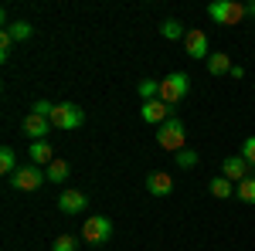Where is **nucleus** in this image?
Here are the masks:
<instances>
[{"mask_svg": "<svg viewBox=\"0 0 255 251\" xmlns=\"http://www.w3.org/2000/svg\"><path fill=\"white\" fill-rule=\"evenodd\" d=\"M232 78H235V82H238V78H245V68H242V65H235V68H232Z\"/></svg>", "mask_w": 255, "mask_h": 251, "instance_id": "nucleus-27", "label": "nucleus"}, {"mask_svg": "<svg viewBox=\"0 0 255 251\" xmlns=\"http://www.w3.org/2000/svg\"><path fill=\"white\" fill-rule=\"evenodd\" d=\"M10 44H14L10 31H0V61H7V58H10Z\"/></svg>", "mask_w": 255, "mask_h": 251, "instance_id": "nucleus-25", "label": "nucleus"}, {"mask_svg": "<svg viewBox=\"0 0 255 251\" xmlns=\"http://www.w3.org/2000/svg\"><path fill=\"white\" fill-rule=\"evenodd\" d=\"M89 207V197L82 190H61V197H58V211L61 214H82Z\"/></svg>", "mask_w": 255, "mask_h": 251, "instance_id": "nucleus-12", "label": "nucleus"}, {"mask_svg": "<svg viewBox=\"0 0 255 251\" xmlns=\"http://www.w3.org/2000/svg\"><path fill=\"white\" fill-rule=\"evenodd\" d=\"M242 156H245L249 167H255V136H249V139L242 143Z\"/></svg>", "mask_w": 255, "mask_h": 251, "instance_id": "nucleus-24", "label": "nucleus"}, {"mask_svg": "<svg viewBox=\"0 0 255 251\" xmlns=\"http://www.w3.org/2000/svg\"><path fill=\"white\" fill-rule=\"evenodd\" d=\"M79 245H75V234H58L55 238V251H75Z\"/></svg>", "mask_w": 255, "mask_h": 251, "instance_id": "nucleus-23", "label": "nucleus"}, {"mask_svg": "<svg viewBox=\"0 0 255 251\" xmlns=\"http://www.w3.org/2000/svg\"><path fill=\"white\" fill-rule=\"evenodd\" d=\"M174 163L180 167V170H194L197 167V153L194 150H180V153H174Z\"/></svg>", "mask_w": 255, "mask_h": 251, "instance_id": "nucleus-21", "label": "nucleus"}, {"mask_svg": "<svg viewBox=\"0 0 255 251\" xmlns=\"http://www.w3.org/2000/svg\"><path fill=\"white\" fill-rule=\"evenodd\" d=\"M146 190L153 193V197H170V193H174V176L163 173V170L146 173Z\"/></svg>", "mask_w": 255, "mask_h": 251, "instance_id": "nucleus-11", "label": "nucleus"}, {"mask_svg": "<svg viewBox=\"0 0 255 251\" xmlns=\"http://www.w3.org/2000/svg\"><path fill=\"white\" fill-rule=\"evenodd\" d=\"M48 180V173H44V167H38V163H24V167H17L14 170V176H10V187L20 193H31V190H41V183Z\"/></svg>", "mask_w": 255, "mask_h": 251, "instance_id": "nucleus-3", "label": "nucleus"}, {"mask_svg": "<svg viewBox=\"0 0 255 251\" xmlns=\"http://www.w3.org/2000/svg\"><path fill=\"white\" fill-rule=\"evenodd\" d=\"M31 160L38 163V167H48V163H55V150H51V143L48 139H38V143H31Z\"/></svg>", "mask_w": 255, "mask_h": 251, "instance_id": "nucleus-13", "label": "nucleus"}, {"mask_svg": "<svg viewBox=\"0 0 255 251\" xmlns=\"http://www.w3.org/2000/svg\"><path fill=\"white\" fill-rule=\"evenodd\" d=\"M109 238H113V221L109 217H102V214L85 217V224H82V241L85 245H106Z\"/></svg>", "mask_w": 255, "mask_h": 251, "instance_id": "nucleus-6", "label": "nucleus"}, {"mask_svg": "<svg viewBox=\"0 0 255 251\" xmlns=\"http://www.w3.org/2000/svg\"><path fill=\"white\" fill-rule=\"evenodd\" d=\"M232 61H228V55H221V51H215L211 58H208V75H232Z\"/></svg>", "mask_w": 255, "mask_h": 251, "instance_id": "nucleus-14", "label": "nucleus"}, {"mask_svg": "<svg viewBox=\"0 0 255 251\" xmlns=\"http://www.w3.org/2000/svg\"><path fill=\"white\" fill-rule=\"evenodd\" d=\"M208 17L218 20V24H225V27H235V24H242V17H245V3H238V0H215V3L208 7Z\"/></svg>", "mask_w": 255, "mask_h": 251, "instance_id": "nucleus-4", "label": "nucleus"}, {"mask_svg": "<svg viewBox=\"0 0 255 251\" xmlns=\"http://www.w3.org/2000/svg\"><path fill=\"white\" fill-rule=\"evenodd\" d=\"M245 14H252V17H255V0H252V3H245Z\"/></svg>", "mask_w": 255, "mask_h": 251, "instance_id": "nucleus-28", "label": "nucleus"}, {"mask_svg": "<svg viewBox=\"0 0 255 251\" xmlns=\"http://www.w3.org/2000/svg\"><path fill=\"white\" fill-rule=\"evenodd\" d=\"M184 143H187V129H184V122H180L177 116L157 129V146H160V150H167V153H180V150H187Z\"/></svg>", "mask_w": 255, "mask_h": 251, "instance_id": "nucleus-2", "label": "nucleus"}, {"mask_svg": "<svg viewBox=\"0 0 255 251\" xmlns=\"http://www.w3.org/2000/svg\"><path fill=\"white\" fill-rule=\"evenodd\" d=\"M14 170H17V153H14L10 146H3V150H0V173L14 176Z\"/></svg>", "mask_w": 255, "mask_h": 251, "instance_id": "nucleus-17", "label": "nucleus"}, {"mask_svg": "<svg viewBox=\"0 0 255 251\" xmlns=\"http://www.w3.org/2000/svg\"><path fill=\"white\" fill-rule=\"evenodd\" d=\"M208 190H211V197L225 200V197H232V193H235V183H232V180H225V176H215V180L208 183Z\"/></svg>", "mask_w": 255, "mask_h": 251, "instance_id": "nucleus-16", "label": "nucleus"}, {"mask_svg": "<svg viewBox=\"0 0 255 251\" xmlns=\"http://www.w3.org/2000/svg\"><path fill=\"white\" fill-rule=\"evenodd\" d=\"M187 92H191V78L184 75V72H170L167 78H160V102H167L170 109H174L177 102H184L187 98Z\"/></svg>", "mask_w": 255, "mask_h": 251, "instance_id": "nucleus-1", "label": "nucleus"}, {"mask_svg": "<svg viewBox=\"0 0 255 251\" xmlns=\"http://www.w3.org/2000/svg\"><path fill=\"white\" fill-rule=\"evenodd\" d=\"M82 122H85V112H82L75 102H58L55 112H51V126H55V129H65V133L79 129Z\"/></svg>", "mask_w": 255, "mask_h": 251, "instance_id": "nucleus-5", "label": "nucleus"}, {"mask_svg": "<svg viewBox=\"0 0 255 251\" xmlns=\"http://www.w3.org/2000/svg\"><path fill=\"white\" fill-rule=\"evenodd\" d=\"M20 129H24V136H31V139L38 143V139H44V136H48V129H51V119L38 116V112H27V116H24V122H20Z\"/></svg>", "mask_w": 255, "mask_h": 251, "instance_id": "nucleus-10", "label": "nucleus"}, {"mask_svg": "<svg viewBox=\"0 0 255 251\" xmlns=\"http://www.w3.org/2000/svg\"><path fill=\"white\" fill-rule=\"evenodd\" d=\"M139 116H143V122H150V126H157V129H160L163 122L174 119V109H170L167 102H160V98H150V102H143Z\"/></svg>", "mask_w": 255, "mask_h": 251, "instance_id": "nucleus-7", "label": "nucleus"}, {"mask_svg": "<svg viewBox=\"0 0 255 251\" xmlns=\"http://www.w3.org/2000/svg\"><path fill=\"white\" fill-rule=\"evenodd\" d=\"M136 88H139V95H143V102H150V98L160 95V82H153V78H143Z\"/></svg>", "mask_w": 255, "mask_h": 251, "instance_id": "nucleus-22", "label": "nucleus"}, {"mask_svg": "<svg viewBox=\"0 0 255 251\" xmlns=\"http://www.w3.org/2000/svg\"><path fill=\"white\" fill-rule=\"evenodd\" d=\"M249 170H252V167H249V163H245V156L238 153V156H225V160H221V176H225V180H232V183H242V180H249Z\"/></svg>", "mask_w": 255, "mask_h": 251, "instance_id": "nucleus-8", "label": "nucleus"}, {"mask_svg": "<svg viewBox=\"0 0 255 251\" xmlns=\"http://www.w3.org/2000/svg\"><path fill=\"white\" fill-rule=\"evenodd\" d=\"M31 112H38V116L51 119V112H55V102H44V98H38V102L31 105Z\"/></svg>", "mask_w": 255, "mask_h": 251, "instance_id": "nucleus-26", "label": "nucleus"}, {"mask_svg": "<svg viewBox=\"0 0 255 251\" xmlns=\"http://www.w3.org/2000/svg\"><path fill=\"white\" fill-rule=\"evenodd\" d=\"M184 48H187V55H191V58H211V55H215V51H211V41H208V34H204V31H187V34H184Z\"/></svg>", "mask_w": 255, "mask_h": 251, "instance_id": "nucleus-9", "label": "nucleus"}, {"mask_svg": "<svg viewBox=\"0 0 255 251\" xmlns=\"http://www.w3.org/2000/svg\"><path fill=\"white\" fill-rule=\"evenodd\" d=\"M160 34H163V38L167 41H177V38H184V34H187V31H184V24H180V20H163V27H160Z\"/></svg>", "mask_w": 255, "mask_h": 251, "instance_id": "nucleus-19", "label": "nucleus"}, {"mask_svg": "<svg viewBox=\"0 0 255 251\" xmlns=\"http://www.w3.org/2000/svg\"><path fill=\"white\" fill-rule=\"evenodd\" d=\"M235 193H238V200H242V204H255V176L242 180V183L235 187Z\"/></svg>", "mask_w": 255, "mask_h": 251, "instance_id": "nucleus-18", "label": "nucleus"}, {"mask_svg": "<svg viewBox=\"0 0 255 251\" xmlns=\"http://www.w3.org/2000/svg\"><path fill=\"white\" fill-rule=\"evenodd\" d=\"M7 31H10V38H14V41H27L31 34H34V27H31L27 20H14V24H10Z\"/></svg>", "mask_w": 255, "mask_h": 251, "instance_id": "nucleus-20", "label": "nucleus"}, {"mask_svg": "<svg viewBox=\"0 0 255 251\" xmlns=\"http://www.w3.org/2000/svg\"><path fill=\"white\" fill-rule=\"evenodd\" d=\"M44 173H48V183H65L68 180V163L65 160H55V163L44 167Z\"/></svg>", "mask_w": 255, "mask_h": 251, "instance_id": "nucleus-15", "label": "nucleus"}]
</instances>
